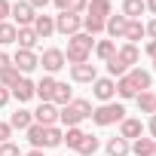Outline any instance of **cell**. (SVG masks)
Returning <instances> with one entry per match:
<instances>
[{
	"mask_svg": "<svg viewBox=\"0 0 156 156\" xmlns=\"http://www.w3.org/2000/svg\"><path fill=\"white\" fill-rule=\"evenodd\" d=\"M92 37L86 34V31H80V34H73V37H67V52H64V61H70V64H83V61H89V55H92Z\"/></svg>",
	"mask_w": 156,
	"mask_h": 156,
	"instance_id": "cell-1",
	"label": "cell"
},
{
	"mask_svg": "<svg viewBox=\"0 0 156 156\" xmlns=\"http://www.w3.org/2000/svg\"><path fill=\"white\" fill-rule=\"evenodd\" d=\"M92 116V104L86 101V98H73L70 104H64L61 110H58V119L67 126V129H73V126H80L83 119H89Z\"/></svg>",
	"mask_w": 156,
	"mask_h": 156,
	"instance_id": "cell-2",
	"label": "cell"
},
{
	"mask_svg": "<svg viewBox=\"0 0 156 156\" xmlns=\"http://www.w3.org/2000/svg\"><path fill=\"white\" fill-rule=\"evenodd\" d=\"M122 119H126V107L116 104V101H107V104L92 110V122L95 126H113V122H122Z\"/></svg>",
	"mask_w": 156,
	"mask_h": 156,
	"instance_id": "cell-3",
	"label": "cell"
},
{
	"mask_svg": "<svg viewBox=\"0 0 156 156\" xmlns=\"http://www.w3.org/2000/svg\"><path fill=\"white\" fill-rule=\"evenodd\" d=\"M55 31H58V34H64V37L80 34V31H83V16H73V12L61 9V12L55 16Z\"/></svg>",
	"mask_w": 156,
	"mask_h": 156,
	"instance_id": "cell-4",
	"label": "cell"
},
{
	"mask_svg": "<svg viewBox=\"0 0 156 156\" xmlns=\"http://www.w3.org/2000/svg\"><path fill=\"white\" fill-rule=\"evenodd\" d=\"M9 16L16 19V22H12L16 28H31L34 19H37V9L28 3V0H16V3L9 6Z\"/></svg>",
	"mask_w": 156,
	"mask_h": 156,
	"instance_id": "cell-5",
	"label": "cell"
},
{
	"mask_svg": "<svg viewBox=\"0 0 156 156\" xmlns=\"http://www.w3.org/2000/svg\"><path fill=\"white\" fill-rule=\"evenodd\" d=\"M92 95H95L101 104L113 101V95H116V80H110V76H98V80L92 83Z\"/></svg>",
	"mask_w": 156,
	"mask_h": 156,
	"instance_id": "cell-6",
	"label": "cell"
},
{
	"mask_svg": "<svg viewBox=\"0 0 156 156\" xmlns=\"http://www.w3.org/2000/svg\"><path fill=\"white\" fill-rule=\"evenodd\" d=\"M12 67H16L19 73H31L34 67H40V58L34 55V49H19V52L12 55Z\"/></svg>",
	"mask_w": 156,
	"mask_h": 156,
	"instance_id": "cell-7",
	"label": "cell"
},
{
	"mask_svg": "<svg viewBox=\"0 0 156 156\" xmlns=\"http://www.w3.org/2000/svg\"><path fill=\"white\" fill-rule=\"evenodd\" d=\"M70 80H73V83H95V80H98V70H95V64H89V61L70 64Z\"/></svg>",
	"mask_w": 156,
	"mask_h": 156,
	"instance_id": "cell-8",
	"label": "cell"
},
{
	"mask_svg": "<svg viewBox=\"0 0 156 156\" xmlns=\"http://www.w3.org/2000/svg\"><path fill=\"white\" fill-rule=\"evenodd\" d=\"M40 64H43V70L52 76V73H55V70H61L67 61H64V52H61V49H46V52H43V58H40Z\"/></svg>",
	"mask_w": 156,
	"mask_h": 156,
	"instance_id": "cell-9",
	"label": "cell"
},
{
	"mask_svg": "<svg viewBox=\"0 0 156 156\" xmlns=\"http://www.w3.org/2000/svg\"><path fill=\"white\" fill-rule=\"evenodd\" d=\"M34 122H40V126H55V122H58V107H55L52 101H40V107L34 110Z\"/></svg>",
	"mask_w": 156,
	"mask_h": 156,
	"instance_id": "cell-10",
	"label": "cell"
},
{
	"mask_svg": "<svg viewBox=\"0 0 156 156\" xmlns=\"http://www.w3.org/2000/svg\"><path fill=\"white\" fill-rule=\"evenodd\" d=\"M86 16H92V19H98V22H107V19L113 16V3H110V0H89Z\"/></svg>",
	"mask_w": 156,
	"mask_h": 156,
	"instance_id": "cell-11",
	"label": "cell"
},
{
	"mask_svg": "<svg viewBox=\"0 0 156 156\" xmlns=\"http://www.w3.org/2000/svg\"><path fill=\"white\" fill-rule=\"evenodd\" d=\"M144 135V122L141 119H132V116H126L122 122H119V138H126L129 144L135 141V138H141Z\"/></svg>",
	"mask_w": 156,
	"mask_h": 156,
	"instance_id": "cell-12",
	"label": "cell"
},
{
	"mask_svg": "<svg viewBox=\"0 0 156 156\" xmlns=\"http://www.w3.org/2000/svg\"><path fill=\"white\" fill-rule=\"evenodd\" d=\"M31 28H34V34H37L40 40H46V37L55 34V16H37Z\"/></svg>",
	"mask_w": 156,
	"mask_h": 156,
	"instance_id": "cell-13",
	"label": "cell"
},
{
	"mask_svg": "<svg viewBox=\"0 0 156 156\" xmlns=\"http://www.w3.org/2000/svg\"><path fill=\"white\" fill-rule=\"evenodd\" d=\"M34 86H37V83H31L28 76H22V80H19V83H16L9 92L19 98V104H25V101H31V98H34Z\"/></svg>",
	"mask_w": 156,
	"mask_h": 156,
	"instance_id": "cell-14",
	"label": "cell"
},
{
	"mask_svg": "<svg viewBox=\"0 0 156 156\" xmlns=\"http://www.w3.org/2000/svg\"><path fill=\"white\" fill-rule=\"evenodd\" d=\"M129 80L135 83L138 92H150V86H153V76H150L147 70H141V67H132V70H129Z\"/></svg>",
	"mask_w": 156,
	"mask_h": 156,
	"instance_id": "cell-15",
	"label": "cell"
},
{
	"mask_svg": "<svg viewBox=\"0 0 156 156\" xmlns=\"http://www.w3.org/2000/svg\"><path fill=\"white\" fill-rule=\"evenodd\" d=\"M55 83H58L55 76H49V73H46L43 80H40L37 86H34V95H37L40 101H52V92H55Z\"/></svg>",
	"mask_w": 156,
	"mask_h": 156,
	"instance_id": "cell-16",
	"label": "cell"
},
{
	"mask_svg": "<svg viewBox=\"0 0 156 156\" xmlns=\"http://www.w3.org/2000/svg\"><path fill=\"white\" fill-rule=\"evenodd\" d=\"M104 150H107V156H129V153H132V144L116 135V138H110V141L104 144Z\"/></svg>",
	"mask_w": 156,
	"mask_h": 156,
	"instance_id": "cell-17",
	"label": "cell"
},
{
	"mask_svg": "<svg viewBox=\"0 0 156 156\" xmlns=\"http://www.w3.org/2000/svg\"><path fill=\"white\" fill-rule=\"evenodd\" d=\"M9 126H12V129H19V132H25L28 126H34V113H31V110H25V107H19V110L9 116Z\"/></svg>",
	"mask_w": 156,
	"mask_h": 156,
	"instance_id": "cell-18",
	"label": "cell"
},
{
	"mask_svg": "<svg viewBox=\"0 0 156 156\" xmlns=\"http://www.w3.org/2000/svg\"><path fill=\"white\" fill-rule=\"evenodd\" d=\"M126 25H129L126 16H110V19L104 22V31H107L110 37H122V34H126Z\"/></svg>",
	"mask_w": 156,
	"mask_h": 156,
	"instance_id": "cell-19",
	"label": "cell"
},
{
	"mask_svg": "<svg viewBox=\"0 0 156 156\" xmlns=\"http://www.w3.org/2000/svg\"><path fill=\"white\" fill-rule=\"evenodd\" d=\"M141 37H147V31H144L141 19H132V22L126 25V34H122V40H126V43H138Z\"/></svg>",
	"mask_w": 156,
	"mask_h": 156,
	"instance_id": "cell-20",
	"label": "cell"
},
{
	"mask_svg": "<svg viewBox=\"0 0 156 156\" xmlns=\"http://www.w3.org/2000/svg\"><path fill=\"white\" fill-rule=\"evenodd\" d=\"M70 101H73V92H70V86H67V83H55L52 104H55V107H64V104H70Z\"/></svg>",
	"mask_w": 156,
	"mask_h": 156,
	"instance_id": "cell-21",
	"label": "cell"
},
{
	"mask_svg": "<svg viewBox=\"0 0 156 156\" xmlns=\"http://www.w3.org/2000/svg\"><path fill=\"white\" fill-rule=\"evenodd\" d=\"M37 34H34V28H19V34H16V43H19V49H34L37 46Z\"/></svg>",
	"mask_w": 156,
	"mask_h": 156,
	"instance_id": "cell-22",
	"label": "cell"
},
{
	"mask_svg": "<svg viewBox=\"0 0 156 156\" xmlns=\"http://www.w3.org/2000/svg\"><path fill=\"white\" fill-rule=\"evenodd\" d=\"M116 58H119L126 67H132V64L138 61V46H135V43H122V46L116 49Z\"/></svg>",
	"mask_w": 156,
	"mask_h": 156,
	"instance_id": "cell-23",
	"label": "cell"
},
{
	"mask_svg": "<svg viewBox=\"0 0 156 156\" xmlns=\"http://www.w3.org/2000/svg\"><path fill=\"white\" fill-rule=\"evenodd\" d=\"M83 138H86V132H83L80 126H73V129H67V132H64V138H61V144H67L70 150H80V144H83Z\"/></svg>",
	"mask_w": 156,
	"mask_h": 156,
	"instance_id": "cell-24",
	"label": "cell"
},
{
	"mask_svg": "<svg viewBox=\"0 0 156 156\" xmlns=\"http://www.w3.org/2000/svg\"><path fill=\"white\" fill-rule=\"evenodd\" d=\"M147 12V6H144V0H126V3H122V16L132 22V19H141Z\"/></svg>",
	"mask_w": 156,
	"mask_h": 156,
	"instance_id": "cell-25",
	"label": "cell"
},
{
	"mask_svg": "<svg viewBox=\"0 0 156 156\" xmlns=\"http://www.w3.org/2000/svg\"><path fill=\"white\" fill-rule=\"evenodd\" d=\"M64 138V132L58 126H43V147H58Z\"/></svg>",
	"mask_w": 156,
	"mask_h": 156,
	"instance_id": "cell-26",
	"label": "cell"
},
{
	"mask_svg": "<svg viewBox=\"0 0 156 156\" xmlns=\"http://www.w3.org/2000/svg\"><path fill=\"white\" fill-rule=\"evenodd\" d=\"M153 147H156L153 138H135L132 141V153L135 156H153Z\"/></svg>",
	"mask_w": 156,
	"mask_h": 156,
	"instance_id": "cell-27",
	"label": "cell"
},
{
	"mask_svg": "<svg viewBox=\"0 0 156 156\" xmlns=\"http://www.w3.org/2000/svg\"><path fill=\"white\" fill-rule=\"evenodd\" d=\"M135 101H138V107H141V113H156V95L153 92H138L135 95Z\"/></svg>",
	"mask_w": 156,
	"mask_h": 156,
	"instance_id": "cell-28",
	"label": "cell"
},
{
	"mask_svg": "<svg viewBox=\"0 0 156 156\" xmlns=\"http://www.w3.org/2000/svg\"><path fill=\"white\" fill-rule=\"evenodd\" d=\"M116 95H119V98H135V95H138L135 83L129 80V73H126V76H119V80H116Z\"/></svg>",
	"mask_w": 156,
	"mask_h": 156,
	"instance_id": "cell-29",
	"label": "cell"
},
{
	"mask_svg": "<svg viewBox=\"0 0 156 156\" xmlns=\"http://www.w3.org/2000/svg\"><path fill=\"white\" fill-rule=\"evenodd\" d=\"M16 34H19V28H16L12 22H0V46L16 43Z\"/></svg>",
	"mask_w": 156,
	"mask_h": 156,
	"instance_id": "cell-30",
	"label": "cell"
},
{
	"mask_svg": "<svg viewBox=\"0 0 156 156\" xmlns=\"http://www.w3.org/2000/svg\"><path fill=\"white\" fill-rule=\"evenodd\" d=\"M98 147H101V141H98L95 135H86V138H83V144H80V150H76V153H80V156H95V153H98Z\"/></svg>",
	"mask_w": 156,
	"mask_h": 156,
	"instance_id": "cell-31",
	"label": "cell"
},
{
	"mask_svg": "<svg viewBox=\"0 0 156 156\" xmlns=\"http://www.w3.org/2000/svg\"><path fill=\"white\" fill-rule=\"evenodd\" d=\"M95 55H98L101 61H107L110 55H116V43H113V40H98V43H95Z\"/></svg>",
	"mask_w": 156,
	"mask_h": 156,
	"instance_id": "cell-32",
	"label": "cell"
},
{
	"mask_svg": "<svg viewBox=\"0 0 156 156\" xmlns=\"http://www.w3.org/2000/svg\"><path fill=\"white\" fill-rule=\"evenodd\" d=\"M25 132H28V141L34 144V150H43V126L34 122V126H28Z\"/></svg>",
	"mask_w": 156,
	"mask_h": 156,
	"instance_id": "cell-33",
	"label": "cell"
},
{
	"mask_svg": "<svg viewBox=\"0 0 156 156\" xmlns=\"http://www.w3.org/2000/svg\"><path fill=\"white\" fill-rule=\"evenodd\" d=\"M126 70H129V67H126L116 55H110V58H107V73H110V80H113V76H116V80H119V76H126Z\"/></svg>",
	"mask_w": 156,
	"mask_h": 156,
	"instance_id": "cell-34",
	"label": "cell"
},
{
	"mask_svg": "<svg viewBox=\"0 0 156 156\" xmlns=\"http://www.w3.org/2000/svg\"><path fill=\"white\" fill-rule=\"evenodd\" d=\"M19 80H22V73H19L16 67H6L3 73H0V86H6V89H12Z\"/></svg>",
	"mask_w": 156,
	"mask_h": 156,
	"instance_id": "cell-35",
	"label": "cell"
},
{
	"mask_svg": "<svg viewBox=\"0 0 156 156\" xmlns=\"http://www.w3.org/2000/svg\"><path fill=\"white\" fill-rule=\"evenodd\" d=\"M83 28H86V34L92 37V34H101V31H104V22H98V19H92V16H83Z\"/></svg>",
	"mask_w": 156,
	"mask_h": 156,
	"instance_id": "cell-36",
	"label": "cell"
},
{
	"mask_svg": "<svg viewBox=\"0 0 156 156\" xmlns=\"http://www.w3.org/2000/svg\"><path fill=\"white\" fill-rule=\"evenodd\" d=\"M86 6H89V0H67V12H73V16H80V12H86Z\"/></svg>",
	"mask_w": 156,
	"mask_h": 156,
	"instance_id": "cell-37",
	"label": "cell"
},
{
	"mask_svg": "<svg viewBox=\"0 0 156 156\" xmlns=\"http://www.w3.org/2000/svg\"><path fill=\"white\" fill-rule=\"evenodd\" d=\"M0 156H22V150H19V144L6 141V144H0Z\"/></svg>",
	"mask_w": 156,
	"mask_h": 156,
	"instance_id": "cell-38",
	"label": "cell"
},
{
	"mask_svg": "<svg viewBox=\"0 0 156 156\" xmlns=\"http://www.w3.org/2000/svg\"><path fill=\"white\" fill-rule=\"evenodd\" d=\"M9 138H12V126L9 122H0V144H6Z\"/></svg>",
	"mask_w": 156,
	"mask_h": 156,
	"instance_id": "cell-39",
	"label": "cell"
},
{
	"mask_svg": "<svg viewBox=\"0 0 156 156\" xmlns=\"http://www.w3.org/2000/svg\"><path fill=\"white\" fill-rule=\"evenodd\" d=\"M6 67H12V55H6V52H0V73H3Z\"/></svg>",
	"mask_w": 156,
	"mask_h": 156,
	"instance_id": "cell-40",
	"label": "cell"
},
{
	"mask_svg": "<svg viewBox=\"0 0 156 156\" xmlns=\"http://www.w3.org/2000/svg\"><path fill=\"white\" fill-rule=\"evenodd\" d=\"M9 98H12V92H9L6 86H0V107H6V104H9Z\"/></svg>",
	"mask_w": 156,
	"mask_h": 156,
	"instance_id": "cell-41",
	"label": "cell"
},
{
	"mask_svg": "<svg viewBox=\"0 0 156 156\" xmlns=\"http://www.w3.org/2000/svg\"><path fill=\"white\" fill-rule=\"evenodd\" d=\"M9 0H0V22H6V16H9Z\"/></svg>",
	"mask_w": 156,
	"mask_h": 156,
	"instance_id": "cell-42",
	"label": "cell"
},
{
	"mask_svg": "<svg viewBox=\"0 0 156 156\" xmlns=\"http://www.w3.org/2000/svg\"><path fill=\"white\" fill-rule=\"evenodd\" d=\"M144 31H147V37H150V40H156V19H153V22H147V25H144Z\"/></svg>",
	"mask_w": 156,
	"mask_h": 156,
	"instance_id": "cell-43",
	"label": "cell"
},
{
	"mask_svg": "<svg viewBox=\"0 0 156 156\" xmlns=\"http://www.w3.org/2000/svg\"><path fill=\"white\" fill-rule=\"evenodd\" d=\"M147 132H150V138H153V141H156V113H153V116H150V122H147Z\"/></svg>",
	"mask_w": 156,
	"mask_h": 156,
	"instance_id": "cell-44",
	"label": "cell"
},
{
	"mask_svg": "<svg viewBox=\"0 0 156 156\" xmlns=\"http://www.w3.org/2000/svg\"><path fill=\"white\" fill-rule=\"evenodd\" d=\"M144 52H147V55H150V58H156V40H150V43H147V49H144Z\"/></svg>",
	"mask_w": 156,
	"mask_h": 156,
	"instance_id": "cell-45",
	"label": "cell"
},
{
	"mask_svg": "<svg viewBox=\"0 0 156 156\" xmlns=\"http://www.w3.org/2000/svg\"><path fill=\"white\" fill-rule=\"evenodd\" d=\"M28 3H31V6H34V9H43V6H46V3H52V0H28Z\"/></svg>",
	"mask_w": 156,
	"mask_h": 156,
	"instance_id": "cell-46",
	"label": "cell"
},
{
	"mask_svg": "<svg viewBox=\"0 0 156 156\" xmlns=\"http://www.w3.org/2000/svg\"><path fill=\"white\" fill-rule=\"evenodd\" d=\"M144 6H147L150 12H156V0H144Z\"/></svg>",
	"mask_w": 156,
	"mask_h": 156,
	"instance_id": "cell-47",
	"label": "cell"
},
{
	"mask_svg": "<svg viewBox=\"0 0 156 156\" xmlns=\"http://www.w3.org/2000/svg\"><path fill=\"white\" fill-rule=\"evenodd\" d=\"M52 3H55V6H58V12H61V9L67 6V0H52Z\"/></svg>",
	"mask_w": 156,
	"mask_h": 156,
	"instance_id": "cell-48",
	"label": "cell"
},
{
	"mask_svg": "<svg viewBox=\"0 0 156 156\" xmlns=\"http://www.w3.org/2000/svg\"><path fill=\"white\" fill-rule=\"evenodd\" d=\"M22 156H43V150H28V153H22Z\"/></svg>",
	"mask_w": 156,
	"mask_h": 156,
	"instance_id": "cell-49",
	"label": "cell"
},
{
	"mask_svg": "<svg viewBox=\"0 0 156 156\" xmlns=\"http://www.w3.org/2000/svg\"><path fill=\"white\" fill-rule=\"evenodd\" d=\"M153 70H156V58H153Z\"/></svg>",
	"mask_w": 156,
	"mask_h": 156,
	"instance_id": "cell-50",
	"label": "cell"
},
{
	"mask_svg": "<svg viewBox=\"0 0 156 156\" xmlns=\"http://www.w3.org/2000/svg\"><path fill=\"white\" fill-rule=\"evenodd\" d=\"M153 156H156V147H153Z\"/></svg>",
	"mask_w": 156,
	"mask_h": 156,
	"instance_id": "cell-51",
	"label": "cell"
},
{
	"mask_svg": "<svg viewBox=\"0 0 156 156\" xmlns=\"http://www.w3.org/2000/svg\"><path fill=\"white\" fill-rule=\"evenodd\" d=\"M76 156H80V153H76Z\"/></svg>",
	"mask_w": 156,
	"mask_h": 156,
	"instance_id": "cell-52",
	"label": "cell"
}]
</instances>
